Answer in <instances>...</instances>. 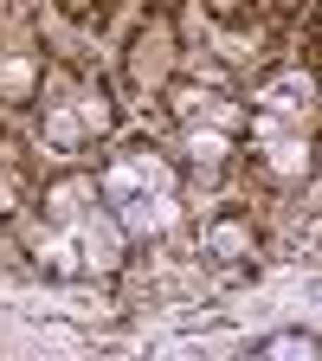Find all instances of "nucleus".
I'll use <instances>...</instances> for the list:
<instances>
[{"label": "nucleus", "instance_id": "nucleus-4", "mask_svg": "<svg viewBox=\"0 0 322 361\" xmlns=\"http://www.w3.org/2000/svg\"><path fill=\"white\" fill-rule=\"evenodd\" d=\"M180 123H187V149H194V161L219 168L225 142H233V129H239V110L225 104V97H187V104H180Z\"/></svg>", "mask_w": 322, "mask_h": 361}, {"label": "nucleus", "instance_id": "nucleus-6", "mask_svg": "<svg viewBox=\"0 0 322 361\" xmlns=\"http://www.w3.org/2000/svg\"><path fill=\"white\" fill-rule=\"evenodd\" d=\"M258 355H316V336H309V329H297V336H271V342H258Z\"/></svg>", "mask_w": 322, "mask_h": 361}, {"label": "nucleus", "instance_id": "nucleus-2", "mask_svg": "<svg viewBox=\"0 0 322 361\" xmlns=\"http://www.w3.org/2000/svg\"><path fill=\"white\" fill-rule=\"evenodd\" d=\"M97 194L110 207V219L123 226V239H155L180 219V180L155 149H129L104 168Z\"/></svg>", "mask_w": 322, "mask_h": 361}, {"label": "nucleus", "instance_id": "nucleus-5", "mask_svg": "<svg viewBox=\"0 0 322 361\" xmlns=\"http://www.w3.org/2000/svg\"><path fill=\"white\" fill-rule=\"evenodd\" d=\"M110 123V104H104V90H84V97H71L65 110H52L45 116V135H52L58 149H78V142H90Z\"/></svg>", "mask_w": 322, "mask_h": 361}, {"label": "nucleus", "instance_id": "nucleus-7", "mask_svg": "<svg viewBox=\"0 0 322 361\" xmlns=\"http://www.w3.org/2000/svg\"><path fill=\"white\" fill-rule=\"evenodd\" d=\"M0 207H7V168H0Z\"/></svg>", "mask_w": 322, "mask_h": 361}, {"label": "nucleus", "instance_id": "nucleus-3", "mask_svg": "<svg viewBox=\"0 0 322 361\" xmlns=\"http://www.w3.org/2000/svg\"><path fill=\"white\" fill-rule=\"evenodd\" d=\"M309 129H316V84H309V71H290V78L271 84L258 97V110H252V142H258L264 168L278 180H303L309 174Z\"/></svg>", "mask_w": 322, "mask_h": 361}, {"label": "nucleus", "instance_id": "nucleus-1", "mask_svg": "<svg viewBox=\"0 0 322 361\" xmlns=\"http://www.w3.org/2000/svg\"><path fill=\"white\" fill-rule=\"evenodd\" d=\"M39 264L65 284H84V278H110L116 258H123V226L110 219L97 180H58L45 194V219H39V239H32Z\"/></svg>", "mask_w": 322, "mask_h": 361}]
</instances>
